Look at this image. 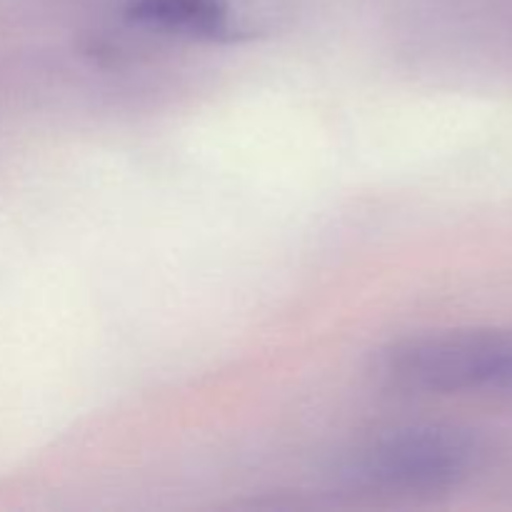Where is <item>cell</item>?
Listing matches in <instances>:
<instances>
[{
	"instance_id": "1",
	"label": "cell",
	"mask_w": 512,
	"mask_h": 512,
	"mask_svg": "<svg viewBox=\"0 0 512 512\" xmlns=\"http://www.w3.org/2000/svg\"><path fill=\"white\" fill-rule=\"evenodd\" d=\"M483 463L478 435L455 425H403L363 440L348 473L388 493H445L463 485Z\"/></svg>"
},
{
	"instance_id": "2",
	"label": "cell",
	"mask_w": 512,
	"mask_h": 512,
	"mask_svg": "<svg viewBox=\"0 0 512 512\" xmlns=\"http://www.w3.org/2000/svg\"><path fill=\"white\" fill-rule=\"evenodd\" d=\"M280 0H128L133 23L205 43H243L270 35L283 20Z\"/></svg>"
},
{
	"instance_id": "3",
	"label": "cell",
	"mask_w": 512,
	"mask_h": 512,
	"mask_svg": "<svg viewBox=\"0 0 512 512\" xmlns=\"http://www.w3.org/2000/svg\"><path fill=\"white\" fill-rule=\"evenodd\" d=\"M493 390H510L512 393V330H500L498 373H495Z\"/></svg>"
}]
</instances>
